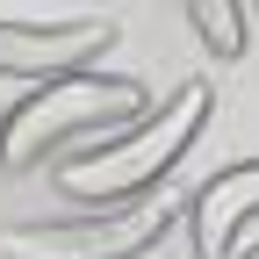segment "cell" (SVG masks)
I'll return each instance as SVG.
<instances>
[{
    "instance_id": "obj_1",
    "label": "cell",
    "mask_w": 259,
    "mask_h": 259,
    "mask_svg": "<svg viewBox=\"0 0 259 259\" xmlns=\"http://www.w3.org/2000/svg\"><path fill=\"white\" fill-rule=\"evenodd\" d=\"M144 108H151V94L130 72H101V65L51 72V79H36L8 115H0V166L8 173H44L58 158L115 137V130L137 122Z\"/></svg>"
},
{
    "instance_id": "obj_2",
    "label": "cell",
    "mask_w": 259,
    "mask_h": 259,
    "mask_svg": "<svg viewBox=\"0 0 259 259\" xmlns=\"http://www.w3.org/2000/svg\"><path fill=\"white\" fill-rule=\"evenodd\" d=\"M216 108V94L202 79H187L173 101L144 108L137 122H122L115 137L87 144L72 158H58V194L72 209H122V202H144L173 180V166L187 158V144L202 137V122Z\"/></svg>"
},
{
    "instance_id": "obj_3",
    "label": "cell",
    "mask_w": 259,
    "mask_h": 259,
    "mask_svg": "<svg viewBox=\"0 0 259 259\" xmlns=\"http://www.w3.org/2000/svg\"><path fill=\"white\" fill-rule=\"evenodd\" d=\"M180 223L173 202H122V209H72L51 223H15L0 231V259H144L151 245H166Z\"/></svg>"
},
{
    "instance_id": "obj_4",
    "label": "cell",
    "mask_w": 259,
    "mask_h": 259,
    "mask_svg": "<svg viewBox=\"0 0 259 259\" xmlns=\"http://www.w3.org/2000/svg\"><path fill=\"white\" fill-rule=\"evenodd\" d=\"M115 44V22L79 15V22H0V79H51L101 65Z\"/></svg>"
},
{
    "instance_id": "obj_5",
    "label": "cell",
    "mask_w": 259,
    "mask_h": 259,
    "mask_svg": "<svg viewBox=\"0 0 259 259\" xmlns=\"http://www.w3.org/2000/svg\"><path fill=\"white\" fill-rule=\"evenodd\" d=\"M252 216H259V158H238L187 194V238L202 259H231V245L245 238Z\"/></svg>"
},
{
    "instance_id": "obj_6",
    "label": "cell",
    "mask_w": 259,
    "mask_h": 259,
    "mask_svg": "<svg viewBox=\"0 0 259 259\" xmlns=\"http://www.w3.org/2000/svg\"><path fill=\"white\" fill-rule=\"evenodd\" d=\"M180 15H187L194 36H202V51L223 58V65H238V58L252 51V15H245V0H180Z\"/></svg>"
},
{
    "instance_id": "obj_7",
    "label": "cell",
    "mask_w": 259,
    "mask_h": 259,
    "mask_svg": "<svg viewBox=\"0 0 259 259\" xmlns=\"http://www.w3.org/2000/svg\"><path fill=\"white\" fill-rule=\"evenodd\" d=\"M238 259H259V245H252V252H238Z\"/></svg>"
},
{
    "instance_id": "obj_8",
    "label": "cell",
    "mask_w": 259,
    "mask_h": 259,
    "mask_svg": "<svg viewBox=\"0 0 259 259\" xmlns=\"http://www.w3.org/2000/svg\"><path fill=\"white\" fill-rule=\"evenodd\" d=\"M252 8H259V0H252Z\"/></svg>"
}]
</instances>
